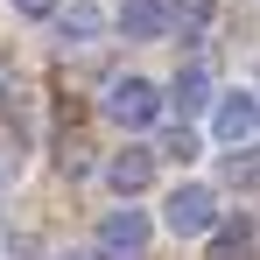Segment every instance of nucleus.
Segmentation results:
<instances>
[{"label":"nucleus","mask_w":260,"mask_h":260,"mask_svg":"<svg viewBox=\"0 0 260 260\" xmlns=\"http://www.w3.org/2000/svg\"><path fill=\"white\" fill-rule=\"evenodd\" d=\"M162 106H169V99H162V85H155V78H113V85H106V99H99V113H106L113 127H127V134L155 127V120H162Z\"/></svg>","instance_id":"obj_1"},{"label":"nucleus","mask_w":260,"mask_h":260,"mask_svg":"<svg viewBox=\"0 0 260 260\" xmlns=\"http://www.w3.org/2000/svg\"><path fill=\"white\" fill-rule=\"evenodd\" d=\"M162 225H169L176 239H197V232H218V197L204 183H176L169 204H162Z\"/></svg>","instance_id":"obj_2"},{"label":"nucleus","mask_w":260,"mask_h":260,"mask_svg":"<svg viewBox=\"0 0 260 260\" xmlns=\"http://www.w3.org/2000/svg\"><path fill=\"white\" fill-rule=\"evenodd\" d=\"M211 141H218V148H246V141H260V91H218Z\"/></svg>","instance_id":"obj_3"},{"label":"nucleus","mask_w":260,"mask_h":260,"mask_svg":"<svg viewBox=\"0 0 260 260\" xmlns=\"http://www.w3.org/2000/svg\"><path fill=\"white\" fill-rule=\"evenodd\" d=\"M148 239H155V225H148V211H134V204L99 218V260H141Z\"/></svg>","instance_id":"obj_4"},{"label":"nucleus","mask_w":260,"mask_h":260,"mask_svg":"<svg viewBox=\"0 0 260 260\" xmlns=\"http://www.w3.org/2000/svg\"><path fill=\"white\" fill-rule=\"evenodd\" d=\"M120 36L127 43H162L169 36V0H120Z\"/></svg>","instance_id":"obj_5"},{"label":"nucleus","mask_w":260,"mask_h":260,"mask_svg":"<svg viewBox=\"0 0 260 260\" xmlns=\"http://www.w3.org/2000/svg\"><path fill=\"white\" fill-rule=\"evenodd\" d=\"M49 21H56V36L71 49H85V43H99V28H106V7H99V0H63Z\"/></svg>","instance_id":"obj_6"},{"label":"nucleus","mask_w":260,"mask_h":260,"mask_svg":"<svg viewBox=\"0 0 260 260\" xmlns=\"http://www.w3.org/2000/svg\"><path fill=\"white\" fill-rule=\"evenodd\" d=\"M106 183H113L120 197H141V190L155 183V148H120V155L106 162Z\"/></svg>","instance_id":"obj_7"},{"label":"nucleus","mask_w":260,"mask_h":260,"mask_svg":"<svg viewBox=\"0 0 260 260\" xmlns=\"http://www.w3.org/2000/svg\"><path fill=\"white\" fill-rule=\"evenodd\" d=\"M169 99H176V113H204V106H211V71H204V63H183Z\"/></svg>","instance_id":"obj_8"},{"label":"nucleus","mask_w":260,"mask_h":260,"mask_svg":"<svg viewBox=\"0 0 260 260\" xmlns=\"http://www.w3.org/2000/svg\"><path fill=\"white\" fill-rule=\"evenodd\" d=\"M218 176H225L232 190H260V141H246V148H232Z\"/></svg>","instance_id":"obj_9"},{"label":"nucleus","mask_w":260,"mask_h":260,"mask_svg":"<svg viewBox=\"0 0 260 260\" xmlns=\"http://www.w3.org/2000/svg\"><path fill=\"white\" fill-rule=\"evenodd\" d=\"M211 14H218L211 0H169V21L183 28V36H204V28H211Z\"/></svg>","instance_id":"obj_10"},{"label":"nucleus","mask_w":260,"mask_h":260,"mask_svg":"<svg viewBox=\"0 0 260 260\" xmlns=\"http://www.w3.org/2000/svg\"><path fill=\"white\" fill-rule=\"evenodd\" d=\"M246 253H253V225H218L211 260H246Z\"/></svg>","instance_id":"obj_11"},{"label":"nucleus","mask_w":260,"mask_h":260,"mask_svg":"<svg viewBox=\"0 0 260 260\" xmlns=\"http://www.w3.org/2000/svg\"><path fill=\"white\" fill-rule=\"evenodd\" d=\"M162 155H176V162H190V155H197V134H190V127H176L169 141H162Z\"/></svg>","instance_id":"obj_12"},{"label":"nucleus","mask_w":260,"mask_h":260,"mask_svg":"<svg viewBox=\"0 0 260 260\" xmlns=\"http://www.w3.org/2000/svg\"><path fill=\"white\" fill-rule=\"evenodd\" d=\"M7 7H14V14H28V21H49L63 0H7Z\"/></svg>","instance_id":"obj_13"},{"label":"nucleus","mask_w":260,"mask_h":260,"mask_svg":"<svg viewBox=\"0 0 260 260\" xmlns=\"http://www.w3.org/2000/svg\"><path fill=\"white\" fill-rule=\"evenodd\" d=\"M63 260H99V253H63Z\"/></svg>","instance_id":"obj_14"},{"label":"nucleus","mask_w":260,"mask_h":260,"mask_svg":"<svg viewBox=\"0 0 260 260\" xmlns=\"http://www.w3.org/2000/svg\"><path fill=\"white\" fill-rule=\"evenodd\" d=\"M0 99H7V85H0Z\"/></svg>","instance_id":"obj_15"}]
</instances>
